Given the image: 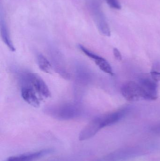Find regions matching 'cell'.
<instances>
[{
	"mask_svg": "<svg viewBox=\"0 0 160 161\" xmlns=\"http://www.w3.org/2000/svg\"><path fill=\"white\" fill-rule=\"evenodd\" d=\"M46 114L55 119L68 120L75 119L81 114L80 108L72 103H66L49 107L45 109Z\"/></svg>",
	"mask_w": 160,
	"mask_h": 161,
	"instance_id": "1",
	"label": "cell"
},
{
	"mask_svg": "<svg viewBox=\"0 0 160 161\" xmlns=\"http://www.w3.org/2000/svg\"><path fill=\"white\" fill-rule=\"evenodd\" d=\"M21 83L30 85L35 91L40 98H48L51 92L45 81L40 76L33 73L24 72L20 75Z\"/></svg>",
	"mask_w": 160,
	"mask_h": 161,
	"instance_id": "2",
	"label": "cell"
},
{
	"mask_svg": "<svg viewBox=\"0 0 160 161\" xmlns=\"http://www.w3.org/2000/svg\"><path fill=\"white\" fill-rule=\"evenodd\" d=\"M89 8L93 19L101 34L107 36H111V30L105 16L96 0H90L88 3Z\"/></svg>",
	"mask_w": 160,
	"mask_h": 161,
	"instance_id": "3",
	"label": "cell"
},
{
	"mask_svg": "<svg viewBox=\"0 0 160 161\" xmlns=\"http://www.w3.org/2000/svg\"><path fill=\"white\" fill-rule=\"evenodd\" d=\"M142 93V98L147 100H156L158 97L157 82L148 76L142 77L139 80Z\"/></svg>",
	"mask_w": 160,
	"mask_h": 161,
	"instance_id": "4",
	"label": "cell"
},
{
	"mask_svg": "<svg viewBox=\"0 0 160 161\" xmlns=\"http://www.w3.org/2000/svg\"><path fill=\"white\" fill-rule=\"evenodd\" d=\"M121 93L126 100L135 101L142 98V93L139 83L135 81L126 82L122 86Z\"/></svg>",
	"mask_w": 160,
	"mask_h": 161,
	"instance_id": "5",
	"label": "cell"
},
{
	"mask_svg": "<svg viewBox=\"0 0 160 161\" xmlns=\"http://www.w3.org/2000/svg\"><path fill=\"white\" fill-rule=\"evenodd\" d=\"M21 93L23 100L34 108L40 106V97L33 87L25 83H21Z\"/></svg>",
	"mask_w": 160,
	"mask_h": 161,
	"instance_id": "6",
	"label": "cell"
},
{
	"mask_svg": "<svg viewBox=\"0 0 160 161\" xmlns=\"http://www.w3.org/2000/svg\"><path fill=\"white\" fill-rule=\"evenodd\" d=\"M126 110H121L95 117L101 129L117 123L125 115Z\"/></svg>",
	"mask_w": 160,
	"mask_h": 161,
	"instance_id": "7",
	"label": "cell"
},
{
	"mask_svg": "<svg viewBox=\"0 0 160 161\" xmlns=\"http://www.w3.org/2000/svg\"><path fill=\"white\" fill-rule=\"evenodd\" d=\"M53 152V149L52 148H48L37 152L26 153L19 156L10 157L4 161H34L52 154Z\"/></svg>",
	"mask_w": 160,
	"mask_h": 161,
	"instance_id": "8",
	"label": "cell"
},
{
	"mask_svg": "<svg viewBox=\"0 0 160 161\" xmlns=\"http://www.w3.org/2000/svg\"><path fill=\"white\" fill-rule=\"evenodd\" d=\"M0 29H1V35L2 40L4 43L8 47L9 50L12 52L16 51L15 47L13 45V42L10 38V34L8 27L5 19L3 12L2 10V8H1L0 11Z\"/></svg>",
	"mask_w": 160,
	"mask_h": 161,
	"instance_id": "9",
	"label": "cell"
},
{
	"mask_svg": "<svg viewBox=\"0 0 160 161\" xmlns=\"http://www.w3.org/2000/svg\"><path fill=\"white\" fill-rule=\"evenodd\" d=\"M60 54L59 53H55L53 58H52V62H53L55 69L57 70L58 73L65 79H69L70 77L69 73L67 71L64 64V60Z\"/></svg>",
	"mask_w": 160,
	"mask_h": 161,
	"instance_id": "10",
	"label": "cell"
},
{
	"mask_svg": "<svg viewBox=\"0 0 160 161\" xmlns=\"http://www.w3.org/2000/svg\"><path fill=\"white\" fill-rule=\"evenodd\" d=\"M93 60L95 61L96 65L102 71L110 75H113V73L111 67L106 59L97 55L96 57L93 59Z\"/></svg>",
	"mask_w": 160,
	"mask_h": 161,
	"instance_id": "11",
	"label": "cell"
},
{
	"mask_svg": "<svg viewBox=\"0 0 160 161\" xmlns=\"http://www.w3.org/2000/svg\"><path fill=\"white\" fill-rule=\"evenodd\" d=\"M38 64L39 69L43 72L51 73L52 70V67L47 58L41 54L38 55L37 57Z\"/></svg>",
	"mask_w": 160,
	"mask_h": 161,
	"instance_id": "12",
	"label": "cell"
},
{
	"mask_svg": "<svg viewBox=\"0 0 160 161\" xmlns=\"http://www.w3.org/2000/svg\"><path fill=\"white\" fill-rule=\"evenodd\" d=\"M107 3L111 7L115 9H120L121 6L118 0H106Z\"/></svg>",
	"mask_w": 160,
	"mask_h": 161,
	"instance_id": "13",
	"label": "cell"
},
{
	"mask_svg": "<svg viewBox=\"0 0 160 161\" xmlns=\"http://www.w3.org/2000/svg\"><path fill=\"white\" fill-rule=\"evenodd\" d=\"M151 78L155 81L158 82L160 81V72L157 71H152L150 73Z\"/></svg>",
	"mask_w": 160,
	"mask_h": 161,
	"instance_id": "14",
	"label": "cell"
},
{
	"mask_svg": "<svg viewBox=\"0 0 160 161\" xmlns=\"http://www.w3.org/2000/svg\"><path fill=\"white\" fill-rule=\"evenodd\" d=\"M113 54L117 60H119V61L122 60V57L121 53H120L118 49H116V48H114Z\"/></svg>",
	"mask_w": 160,
	"mask_h": 161,
	"instance_id": "15",
	"label": "cell"
}]
</instances>
